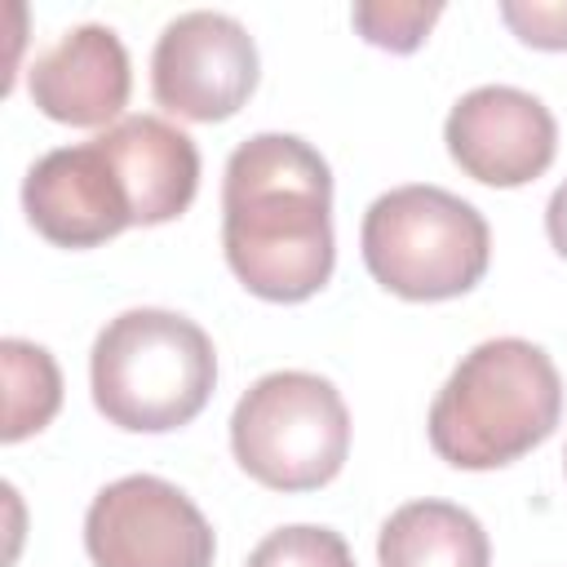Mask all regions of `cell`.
Instances as JSON below:
<instances>
[{"label":"cell","mask_w":567,"mask_h":567,"mask_svg":"<svg viewBox=\"0 0 567 567\" xmlns=\"http://www.w3.org/2000/svg\"><path fill=\"white\" fill-rule=\"evenodd\" d=\"M221 248L261 301H306L332 279V168L297 133H252L226 159Z\"/></svg>","instance_id":"1"},{"label":"cell","mask_w":567,"mask_h":567,"mask_svg":"<svg viewBox=\"0 0 567 567\" xmlns=\"http://www.w3.org/2000/svg\"><path fill=\"white\" fill-rule=\"evenodd\" d=\"M563 377L523 337L478 341L430 403V447L456 470H501L554 434Z\"/></svg>","instance_id":"2"},{"label":"cell","mask_w":567,"mask_h":567,"mask_svg":"<svg viewBox=\"0 0 567 567\" xmlns=\"http://www.w3.org/2000/svg\"><path fill=\"white\" fill-rule=\"evenodd\" d=\"M97 412L133 434H164L195 421L217 385V350L208 332L159 306L115 315L89 354Z\"/></svg>","instance_id":"3"},{"label":"cell","mask_w":567,"mask_h":567,"mask_svg":"<svg viewBox=\"0 0 567 567\" xmlns=\"http://www.w3.org/2000/svg\"><path fill=\"white\" fill-rule=\"evenodd\" d=\"M359 248L385 292L403 301H447L487 275L492 230L470 199L412 182L368 204Z\"/></svg>","instance_id":"4"},{"label":"cell","mask_w":567,"mask_h":567,"mask_svg":"<svg viewBox=\"0 0 567 567\" xmlns=\"http://www.w3.org/2000/svg\"><path fill=\"white\" fill-rule=\"evenodd\" d=\"M230 452L270 492H315L350 456V412L341 390L301 368L257 377L230 412Z\"/></svg>","instance_id":"5"},{"label":"cell","mask_w":567,"mask_h":567,"mask_svg":"<svg viewBox=\"0 0 567 567\" xmlns=\"http://www.w3.org/2000/svg\"><path fill=\"white\" fill-rule=\"evenodd\" d=\"M84 549L93 567H213L217 540L182 487L128 474L89 501Z\"/></svg>","instance_id":"6"},{"label":"cell","mask_w":567,"mask_h":567,"mask_svg":"<svg viewBox=\"0 0 567 567\" xmlns=\"http://www.w3.org/2000/svg\"><path fill=\"white\" fill-rule=\"evenodd\" d=\"M257 89V44L248 27L221 9L177 13L151 53L155 102L195 124L230 120Z\"/></svg>","instance_id":"7"},{"label":"cell","mask_w":567,"mask_h":567,"mask_svg":"<svg viewBox=\"0 0 567 567\" xmlns=\"http://www.w3.org/2000/svg\"><path fill=\"white\" fill-rule=\"evenodd\" d=\"M452 164L483 186H527L558 151L549 106L514 84H478L456 97L443 124Z\"/></svg>","instance_id":"8"},{"label":"cell","mask_w":567,"mask_h":567,"mask_svg":"<svg viewBox=\"0 0 567 567\" xmlns=\"http://www.w3.org/2000/svg\"><path fill=\"white\" fill-rule=\"evenodd\" d=\"M22 208L27 221L58 248H97L133 226L128 195L97 137L40 155L27 168Z\"/></svg>","instance_id":"9"},{"label":"cell","mask_w":567,"mask_h":567,"mask_svg":"<svg viewBox=\"0 0 567 567\" xmlns=\"http://www.w3.org/2000/svg\"><path fill=\"white\" fill-rule=\"evenodd\" d=\"M133 71L120 35L102 22H80L40 49L27 66L31 102L71 128H111L128 102Z\"/></svg>","instance_id":"10"},{"label":"cell","mask_w":567,"mask_h":567,"mask_svg":"<svg viewBox=\"0 0 567 567\" xmlns=\"http://www.w3.org/2000/svg\"><path fill=\"white\" fill-rule=\"evenodd\" d=\"M97 146L120 173L133 226L182 217L199 190V151L164 115H124L97 133Z\"/></svg>","instance_id":"11"},{"label":"cell","mask_w":567,"mask_h":567,"mask_svg":"<svg viewBox=\"0 0 567 567\" xmlns=\"http://www.w3.org/2000/svg\"><path fill=\"white\" fill-rule=\"evenodd\" d=\"M381 567H492L483 523L452 501H408L377 536Z\"/></svg>","instance_id":"12"},{"label":"cell","mask_w":567,"mask_h":567,"mask_svg":"<svg viewBox=\"0 0 567 567\" xmlns=\"http://www.w3.org/2000/svg\"><path fill=\"white\" fill-rule=\"evenodd\" d=\"M0 368H4V421L0 439L18 443L27 434H40L58 408H62V372L53 354L35 341L4 337L0 341Z\"/></svg>","instance_id":"13"},{"label":"cell","mask_w":567,"mask_h":567,"mask_svg":"<svg viewBox=\"0 0 567 567\" xmlns=\"http://www.w3.org/2000/svg\"><path fill=\"white\" fill-rule=\"evenodd\" d=\"M443 18V4H425V0H359L350 9V22L354 31L377 44V49H390V53H412L430 27Z\"/></svg>","instance_id":"14"},{"label":"cell","mask_w":567,"mask_h":567,"mask_svg":"<svg viewBox=\"0 0 567 567\" xmlns=\"http://www.w3.org/2000/svg\"><path fill=\"white\" fill-rule=\"evenodd\" d=\"M244 567H354L350 545L332 527L292 523L261 536Z\"/></svg>","instance_id":"15"},{"label":"cell","mask_w":567,"mask_h":567,"mask_svg":"<svg viewBox=\"0 0 567 567\" xmlns=\"http://www.w3.org/2000/svg\"><path fill=\"white\" fill-rule=\"evenodd\" d=\"M501 18L532 49H567V0H505Z\"/></svg>","instance_id":"16"},{"label":"cell","mask_w":567,"mask_h":567,"mask_svg":"<svg viewBox=\"0 0 567 567\" xmlns=\"http://www.w3.org/2000/svg\"><path fill=\"white\" fill-rule=\"evenodd\" d=\"M545 235H549V244H554V252L567 261V182L549 195V204H545Z\"/></svg>","instance_id":"17"},{"label":"cell","mask_w":567,"mask_h":567,"mask_svg":"<svg viewBox=\"0 0 567 567\" xmlns=\"http://www.w3.org/2000/svg\"><path fill=\"white\" fill-rule=\"evenodd\" d=\"M563 465H567V447H563Z\"/></svg>","instance_id":"18"}]
</instances>
